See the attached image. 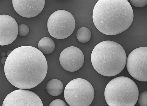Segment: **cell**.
Masks as SVG:
<instances>
[{
    "mask_svg": "<svg viewBox=\"0 0 147 106\" xmlns=\"http://www.w3.org/2000/svg\"><path fill=\"white\" fill-rule=\"evenodd\" d=\"M48 70L46 59L38 49L24 46L13 50L4 66L5 75L15 87L22 89L33 88L45 77Z\"/></svg>",
    "mask_w": 147,
    "mask_h": 106,
    "instance_id": "6da1fadb",
    "label": "cell"
},
{
    "mask_svg": "<svg viewBox=\"0 0 147 106\" xmlns=\"http://www.w3.org/2000/svg\"><path fill=\"white\" fill-rule=\"evenodd\" d=\"M133 18V9L127 0H99L93 12L95 26L100 32L108 35H115L126 30Z\"/></svg>",
    "mask_w": 147,
    "mask_h": 106,
    "instance_id": "7a4b0ae2",
    "label": "cell"
},
{
    "mask_svg": "<svg viewBox=\"0 0 147 106\" xmlns=\"http://www.w3.org/2000/svg\"><path fill=\"white\" fill-rule=\"evenodd\" d=\"M127 57L125 50L118 43L106 40L98 44L91 54V60L95 70L107 77L116 76L124 68Z\"/></svg>",
    "mask_w": 147,
    "mask_h": 106,
    "instance_id": "3957f363",
    "label": "cell"
},
{
    "mask_svg": "<svg viewBox=\"0 0 147 106\" xmlns=\"http://www.w3.org/2000/svg\"><path fill=\"white\" fill-rule=\"evenodd\" d=\"M139 95L135 82L125 77H116L110 81L104 91L106 101L110 106H134Z\"/></svg>",
    "mask_w": 147,
    "mask_h": 106,
    "instance_id": "277c9868",
    "label": "cell"
},
{
    "mask_svg": "<svg viewBox=\"0 0 147 106\" xmlns=\"http://www.w3.org/2000/svg\"><path fill=\"white\" fill-rule=\"evenodd\" d=\"M94 96V88L87 80L76 78L70 81L64 91V96L67 103L70 106H88Z\"/></svg>",
    "mask_w": 147,
    "mask_h": 106,
    "instance_id": "5b68a950",
    "label": "cell"
},
{
    "mask_svg": "<svg viewBox=\"0 0 147 106\" xmlns=\"http://www.w3.org/2000/svg\"><path fill=\"white\" fill-rule=\"evenodd\" d=\"M75 25L74 18L68 11L57 10L53 13L48 20V32L53 37L62 39L70 36L74 31Z\"/></svg>",
    "mask_w": 147,
    "mask_h": 106,
    "instance_id": "8992f818",
    "label": "cell"
},
{
    "mask_svg": "<svg viewBox=\"0 0 147 106\" xmlns=\"http://www.w3.org/2000/svg\"><path fill=\"white\" fill-rule=\"evenodd\" d=\"M126 67L130 75L138 80L147 81V48H136L129 54L127 59Z\"/></svg>",
    "mask_w": 147,
    "mask_h": 106,
    "instance_id": "52a82bcc",
    "label": "cell"
},
{
    "mask_svg": "<svg viewBox=\"0 0 147 106\" xmlns=\"http://www.w3.org/2000/svg\"><path fill=\"white\" fill-rule=\"evenodd\" d=\"M2 106H43L40 97L34 92L24 89L14 90L8 94L4 99Z\"/></svg>",
    "mask_w": 147,
    "mask_h": 106,
    "instance_id": "ba28073f",
    "label": "cell"
},
{
    "mask_svg": "<svg viewBox=\"0 0 147 106\" xmlns=\"http://www.w3.org/2000/svg\"><path fill=\"white\" fill-rule=\"evenodd\" d=\"M84 61L83 53L79 48L74 46L68 47L61 52L59 61L63 68L71 72L76 71L82 66Z\"/></svg>",
    "mask_w": 147,
    "mask_h": 106,
    "instance_id": "9c48e42d",
    "label": "cell"
},
{
    "mask_svg": "<svg viewBox=\"0 0 147 106\" xmlns=\"http://www.w3.org/2000/svg\"><path fill=\"white\" fill-rule=\"evenodd\" d=\"M18 34V26L15 19L8 15H0V45L11 44L15 40Z\"/></svg>",
    "mask_w": 147,
    "mask_h": 106,
    "instance_id": "30bf717a",
    "label": "cell"
},
{
    "mask_svg": "<svg viewBox=\"0 0 147 106\" xmlns=\"http://www.w3.org/2000/svg\"><path fill=\"white\" fill-rule=\"evenodd\" d=\"M12 5L16 12L20 16L26 18L35 16L43 10L45 0H13Z\"/></svg>",
    "mask_w": 147,
    "mask_h": 106,
    "instance_id": "8fae6325",
    "label": "cell"
},
{
    "mask_svg": "<svg viewBox=\"0 0 147 106\" xmlns=\"http://www.w3.org/2000/svg\"><path fill=\"white\" fill-rule=\"evenodd\" d=\"M46 89L50 95L53 96H57L60 95L62 92L63 85L60 80L52 79L47 83Z\"/></svg>",
    "mask_w": 147,
    "mask_h": 106,
    "instance_id": "7c38bea8",
    "label": "cell"
},
{
    "mask_svg": "<svg viewBox=\"0 0 147 106\" xmlns=\"http://www.w3.org/2000/svg\"><path fill=\"white\" fill-rule=\"evenodd\" d=\"M38 50L43 54H49L54 50L55 44L54 41L51 38L44 37L42 38L38 44Z\"/></svg>",
    "mask_w": 147,
    "mask_h": 106,
    "instance_id": "4fadbf2b",
    "label": "cell"
},
{
    "mask_svg": "<svg viewBox=\"0 0 147 106\" xmlns=\"http://www.w3.org/2000/svg\"><path fill=\"white\" fill-rule=\"evenodd\" d=\"M91 33L89 29L83 27L79 28L76 33V36L78 41L80 42L84 43L87 42L90 40Z\"/></svg>",
    "mask_w": 147,
    "mask_h": 106,
    "instance_id": "5bb4252c",
    "label": "cell"
},
{
    "mask_svg": "<svg viewBox=\"0 0 147 106\" xmlns=\"http://www.w3.org/2000/svg\"><path fill=\"white\" fill-rule=\"evenodd\" d=\"M137 101L140 106H147V92L145 91L141 93L138 95Z\"/></svg>",
    "mask_w": 147,
    "mask_h": 106,
    "instance_id": "9a60e30c",
    "label": "cell"
},
{
    "mask_svg": "<svg viewBox=\"0 0 147 106\" xmlns=\"http://www.w3.org/2000/svg\"><path fill=\"white\" fill-rule=\"evenodd\" d=\"M18 34L20 36H24L27 35L29 31L28 27L26 24H22L18 26Z\"/></svg>",
    "mask_w": 147,
    "mask_h": 106,
    "instance_id": "2e32d148",
    "label": "cell"
},
{
    "mask_svg": "<svg viewBox=\"0 0 147 106\" xmlns=\"http://www.w3.org/2000/svg\"><path fill=\"white\" fill-rule=\"evenodd\" d=\"M131 3L134 6L137 7H141L145 6L147 4V0H130Z\"/></svg>",
    "mask_w": 147,
    "mask_h": 106,
    "instance_id": "e0dca14e",
    "label": "cell"
},
{
    "mask_svg": "<svg viewBox=\"0 0 147 106\" xmlns=\"http://www.w3.org/2000/svg\"><path fill=\"white\" fill-rule=\"evenodd\" d=\"M49 106H67L66 103L64 101L60 99H56L53 100L50 103Z\"/></svg>",
    "mask_w": 147,
    "mask_h": 106,
    "instance_id": "ac0fdd59",
    "label": "cell"
},
{
    "mask_svg": "<svg viewBox=\"0 0 147 106\" xmlns=\"http://www.w3.org/2000/svg\"><path fill=\"white\" fill-rule=\"evenodd\" d=\"M7 58L6 57H2L1 60V62L2 64L3 65H4L5 64L6 60Z\"/></svg>",
    "mask_w": 147,
    "mask_h": 106,
    "instance_id": "d6986e66",
    "label": "cell"
},
{
    "mask_svg": "<svg viewBox=\"0 0 147 106\" xmlns=\"http://www.w3.org/2000/svg\"><path fill=\"white\" fill-rule=\"evenodd\" d=\"M6 54L5 52H2L1 54V55L2 57H4L6 55Z\"/></svg>",
    "mask_w": 147,
    "mask_h": 106,
    "instance_id": "ffe728a7",
    "label": "cell"
},
{
    "mask_svg": "<svg viewBox=\"0 0 147 106\" xmlns=\"http://www.w3.org/2000/svg\"><path fill=\"white\" fill-rule=\"evenodd\" d=\"M12 51V50H10L7 51L6 53V56L7 57L10 54L11 52Z\"/></svg>",
    "mask_w": 147,
    "mask_h": 106,
    "instance_id": "44dd1931",
    "label": "cell"
}]
</instances>
